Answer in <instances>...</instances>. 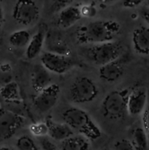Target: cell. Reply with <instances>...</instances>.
I'll return each mask as SVG.
<instances>
[{"mask_svg":"<svg viewBox=\"0 0 149 150\" xmlns=\"http://www.w3.org/2000/svg\"><path fill=\"white\" fill-rule=\"evenodd\" d=\"M121 31L119 23L114 21H94L83 25L76 32V40L80 44H97L111 42Z\"/></svg>","mask_w":149,"mask_h":150,"instance_id":"6da1fadb","label":"cell"},{"mask_svg":"<svg viewBox=\"0 0 149 150\" xmlns=\"http://www.w3.org/2000/svg\"><path fill=\"white\" fill-rule=\"evenodd\" d=\"M62 120L73 131L77 132L89 141H95L101 137L102 132L91 117L84 110L72 107L62 114Z\"/></svg>","mask_w":149,"mask_h":150,"instance_id":"7a4b0ae2","label":"cell"},{"mask_svg":"<svg viewBox=\"0 0 149 150\" xmlns=\"http://www.w3.org/2000/svg\"><path fill=\"white\" fill-rule=\"evenodd\" d=\"M130 92L124 89L114 90L105 96L101 105L102 115L110 120H121L127 112V100Z\"/></svg>","mask_w":149,"mask_h":150,"instance_id":"3957f363","label":"cell"},{"mask_svg":"<svg viewBox=\"0 0 149 150\" xmlns=\"http://www.w3.org/2000/svg\"><path fill=\"white\" fill-rule=\"evenodd\" d=\"M124 52L122 44L118 41L93 45L88 51L89 59L99 67L118 59Z\"/></svg>","mask_w":149,"mask_h":150,"instance_id":"277c9868","label":"cell"},{"mask_svg":"<svg viewBox=\"0 0 149 150\" xmlns=\"http://www.w3.org/2000/svg\"><path fill=\"white\" fill-rule=\"evenodd\" d=\"M98 95L99 89L95 82L86 76L77 78L70 87V98L76 104L92 102Z\"/></svg>","mask_w":149,"mask_h":150,"instance_id":"5b68a950","label":"cell"},{"mask_svg":"<svg viewBox=\"0 0 149 150\" xmlns=\"http://www.w3.org/2000/svg\"><path fill=\"white\" fill-rule=\"evenodd\" d=\"M39 17V9L34 1L20 0L13 7V18L19 24L30 26L36 23Z\"/></svg>","mask_w":149,"mask_h":150,"instance_id":"8992f818","label":"cell"},{"mask_svg":"<svg viewBox=\"0 0 149 150\" xmlns=\"http://www.w3.org/2000/svg\"><path fill=\"white\" fill-rule=\"evenodd\" d=\"M24 119L20 114L8 110L0 111V142L13 137L23 126Z\"/></svg>","mask_w":149,"mask_h":150,"instance_id":"52a82bcc","label":"cell"},{"mask_svg":"<svg viewBox=\"0 0 149 150\" xmlns=\"http://www.w3.org/2000/svg\"><path fill=\"white\" fill-rule=\"evenodd\" d=\"M60 95V87L56 83H52L44 90L38 92L33 100L35 109L41 114L48 112L58 102Z\"/></svg>","mask_w":149,"mask_h":150,"instance_id":"ba28073f","label":"cell"},{"mask_svg":"<svg viewBox=\"0 0 149 150\" xmlns=\"http://www.w3.org/2000/svg\"><path fill=\"white\" fill-rule=\"evenodd\" d=\"M41 64L50 73L61 75L67 73L72 66V62L69 57L44 52L40 56Z\"/></svg>","mask_w":149,"mask_h":150,"instance_id":"9c48e42d","label":"cell"},{"mask_svg":"<svg viewBox=\"0 0 149 150\" xmlns=\"http://www.w3.org/2000/svg\"><path fill=\"white\" fill-rule=\"evenodd\" d=\"M44 45L47 52L69 57L70 48L61 35L54 31H49L45 35Z\"/></svg>","mask_w":149,"mask_h":150,"instance_id":"30bf717a","label":"cell"},{"mask_svg":"<svg viewBox=\"0 0 149 150\" xmlns=\"http://www.w3.org/2000/svg\"><path fill=\"white\" fill-rule=\"evenodd\" d=\"M121 57L99 67V78L102 81L108 83H113L123 76L125 63Z\"/></svg>","mask_w":149,"mask_h":150,"instance_id":"8fae6325","label":"cell"},{"mask_svg":"<svg viewBox=\"0 0 149 150\" xmlns=\"http://www.w3.org/2000/svg\"><path fill=\"white\" fill-rule=\"evenodd\" d=\"M147 92L144 89H137L129 93L127 100V113L131 116L143 114L147 103Z\"/></svg>","mask_w":149,"mask_h":150,"instance_id":"7c38bea8","label":"cell"},{"mask_svg":"<svg viewBox=\"0 0 149 150\" xmlns=\"http://www.w3.org/2000/svg\"><path fill=\"white\" fill-rule=\"evenodd\" d=\"M31 83L35 92L44 90L52 84V78L50 72L42 64H37L33 67L31 74Z\"/></svg>","mask_w":149,"mask_h":150,"instance_id":"4fadbf2b","label":"cell"},{"mask_svg":"<svg viewBox=\"0 0 149 150\" xmlns=\"http://www.w3.org/2000/svg\"><path fill=\"white\" fill-rule=\"evenodd\" d=\"M133 48L140 55H149V27L140 26L132 33Z\"/></svg>","mask_w":149,"mask_h":150,"instance_id":"5bb4252c","label":"cell"},{"mask_svg":"<svg viewBox=\"0 0 149 150\" xmlns=\"http://www.w3.org/2000/svg\"><path fill=\"white\" fill-rule=\"evenodd\" d=\"M80 9L78 6L68 5L61 9L58 16L57 23L62 29H67L78 22L82 18Z\"/></svg>","mask_w":149,"mask_h":150,"instance_id":"9a60e30c","label":"cell"},{"mask_svg":"<svg viewBox=\"0 0 149 150\" xmlns=\"http://www.w3.org/2000/svg\"><path fill=\"white\" fill-rule=\"evenodd\" d=\"M45 122L48 127V136L53 140L63 142L74 135V131L66 123L56 122L51 118L47 119Z\"/></svg>","mask_w":149,"mask_h":150,"instance_id":"2e32d148","label":"cell"},{"mask_svg":"<svg viewBox=\"0 0 149 150\" xmlns=\"http://www.w3.org/2000/svg\"><path fill=\"white\" fill-rule=\"evenodd\" d=\"M45 35H46V33L40 30L38 31L33 37H32L30 42L26 47V58L32 60L39 55L45 43Z\"/></svg>","mask_w":149,"mask_h":150,"instance_id":"e0dca14e","label":"cell"},{"mask_svg":"<svg viewBox=\"0 0 149 150\" xmlns=\"http://www.w3.org/2000/svg\"><path fill=\"white\" fill-rule=\"evenodd\" d=\"M90 142L88 139L81 135L72 136L61 142L60 150H89Z\"/></svg>","mask_w":149,"mask_h":150,"instance_id":"ac0fdd59","label":"cell"},{"mask_svg":"<svg viewBox=\"0 0 149 150\" xmlns=\"http://www.w3.org/2000/svg\"><path fill=\"white\" fill-rule=\"evenodd\" d=\"M32 39V36L29 31L25 29L15 31L10 35L9 42L12 46L20 48L27 47L28 44Z\"/></svg>","mask_w":149,"mask_h":150,"instance_id":"d6986e66","label":"cell"},{"mask_svg":"<svg viewBox=\"0 0 149 150\" xmlns=\"http://www.w3.org/2000/svg\"><path fill=\"white\" fill-rule=\"evenodd\" d=\"M0 95L5 101L18 103L20 100V91L17 83L12 81L0 89Z\"/></svg>","mask_w":149,"mask_h":150,"instance_id":"ffe728a7","label":"cell"},{"mask_svg":"<svg viewBox=\"0 0 149 150\" xmlns=\"http://www.w3.org/2000/svg\"><path fill=\"white\" fill-rule=\"evenodd\" d=\"M135 150H146L148 148V135L143 127H136L131 134V140Z\"/></svg>","mask_w":149,"mask_h":150,"instance_id":"44dd1931","label":"cell"},{"mask_svg":"<svg viewBox=\"0 0 149 150\" xmlns=\"http://www.w3.org/2000/svg\"><path fill=\"white\" fill-rule=\"evenodd\" d=\"M13 81L12 67L7 63L0 65V89Z\"/></svg>","mask_w":149,"mask_h":150,"instance_id":"7402d4cb","label":"cell"},{"mask_svg":"<svg viewBox=\"0 0 149 150\" xmlns=\"http://www.w3.org/2000/svg\"><path fill=\"white\" fill-rule=\"evenodd\" d=\"M16 147L18 150H39L34 142L27 136H20L18 139Z\"/></svg>","mask_w":149,"mask_h":150,"instance_id":"603a6c76","label":"cell"},{"mask_svg":"<svg viewBox=\"0 0 149 150\" xmlns=\"http://www.w3.org/2000/svg\"><path fill=\"white\" fill-rule=\"evenodd\" d=\"M29 130L34 136L40 138H44L48 135V127L45 122L32 124L29 127Z\"/></svg>","mask_w":149,"mask_h":150,"instance_id":"cb8c5ba5","label":"cell"},{"mask_svg":"<svg viewBox=\"0 0 149 150\" xmlns=\"http://www.w3.org/2000/svg\"><path fill=\"white\" fill-rule=\"evenodd\" d=\"M113 150H135L129 140L126 139L118 140L114 144Z\"/></svg>","mask_w":149,"mask_h":150,"instance_id":"d4e9b609","label":"cell"},{"mask_svg":"<svg viewBox=\"0 0 149 150\" xmlns=\"http://www.w3.org/2000/svg\"><path fill=\"white\" fill-rule=\"evenodd\" d=\"M80 9L82 17H92L96 13V8L92 4H85Z\"/></svg>","mask_w":149,"mask_h":150,"instance_id":"484cf974","label":"cell"},{"mask_svg":"<svg viewBox=\"0 0 149 150\" xmlns=\"http://www.w3.org/2000/svg\"><path fill=\"white\" fill-rule=\"evenodd\" d=\"M40 146L42 150H60L52 142L45 137L40 139Z\"/></svg>","mask_w":149,"mask_h":150,"instance_id":"4316f807","label":"cell"},{"mask_svg":"<svg viewBox=\"0 0 149 150\" xmlns=\"http://www.w3.org/2000/svg\"><path fill=\"white\" fill-rule=\"evenodd\" d=\"M142 122H143V128L149 136V108H147L143 111L142 116Z\"/></svg>","mask_w":149,"mask_h":150,"instance_id":"83f0119b","label":"cell"},{"mask_svg":"<svg viewBox=\"0 0 149 150\" xmlns=\"http://www.w3.org/2000/svg\"><path fill=\"white\" fill-rule=\"evenodd\" d=\"M143 3V1H140V0H129V1H123V5L126 8H134V7H138L140 4H141Z\"/></svg>","mask_w":149,"mask_h":150,"instance_id":"f1b7e54d","label":"cell"},{"mask_svg":"<svg viewBox=\"0 0 149 150\" xmlns=\"http://www.w3.org/2000/svg\"><path fill=\"white\" fill-rule=\"evenodd\" d=\"M143 17L144 18L145 21L148 24L149 26V8L145 9L143 13Z\"/></svg>","mask_w":149,"mask_h":150,"instance_id":"f546056e","label":"cell"},{"mask_svg":"<svg viewBox=\"0 0 149 150\" xmlns=\"http://www.w3.org/2000/svg\"><path fill=\"white\" fill-rule=\"evenodd\" d=\"M2 19H3V10L1 6H0V24H1V21H2Z\"/></svg>","mask_w":149,"mask_h":150,"instance_id":"4dcf8cb0","label":"cell"},{"mask_svg":"<svg viewBox=\"0 0 149 150\" xmlns=\"http://www.w3.org/2000/svg\"><path fill=\"white\" fill-rule=\"evenodd\" d=\"M0 150H12L10 148L7 147V146H1L0 147Z\"/></svg>","mask_w":149,"mask_h":150,"instance_id":"1f68e13d","label":"cell"},{"mask_svg":"<svg viewBox=\"0 0 149 150\" xmlns=\"http://www.w3.org/2000/svg\"><path fill=\"white\" fill-rule=\"evenodd\" d=\"M148 8H149V1H148Z\"/></svg>","mask_w":149,"mask_h":150,"instance_id":"d6a6232c","label":"cell"}]
</instances>
